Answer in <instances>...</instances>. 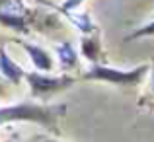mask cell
Instances as JSON below:
<instances>
[{
  "label": "cell",
  "mask_w": 154,
  "mask_h": 142,
  "mask_svg": "<svg viewBox=\"0 0 154 142\" xmlns=\"http://www.w3.org/2000/svg\"><path fill=\"white\" fill-rule=\"evenodd\" d=\"M66 115V105H41L33 101H20L0 107V127L10 123H35L57 131V121Z\"/></svg>",
  "instance_id": "cell-1"
},
{
  "label": "cell",
  "mask_w": 154,
  "mask_h": 142,
  "mask_svg": "<svg viewBox=\"0 0 154 142\" xmlns=\"http://www.w3.org/2000/svg\"><path fill=\"white\" fill-rule=\"evenodd\" d=\"M150 64H140V66L129 68H115V66H103V64H92L82 74V80H92V82H105L113 86H137L146 78Z\"/></svg>",
  "instance_id": "cell-2"
},
{
  "label": "cell",
  "mask_w": 154,
  "mask_h": 142,
  "mask_svg": "<svg viewBox=\"0 0 154 142\" xmlns=\"http://www.w3.org/2000/svg\"><path fill=\"white\" fill-rule=\"evenodd\" d=\"M27 88H29L31 95L37 97V99H47V97L60 94V92H66L70 86L76 84V78L70 74H57V76H49L43 74L39 70L33 72H26L23 76Z\"/></svg>",
  "instance_id": "cell-3"
},
{
  "label": "cell",
  "mask_w": 154,
  "mask_h": 142,
  "mask_svg": "<svg viewBox=\"0 0 154 142\" xmlns=\"http://www.w3.org/2000/svg\"><path fill=\"white\" fill-rule=\"evenodd\" d=\"M0 26L18 33H29L31 10L23 0H0Z\"/></svg>",
  "instance_id": "cell-4"
},
{
  "label": "cell",
  "mask_w": 154,
  "mask_h": 142,
  "mask_svg": "<svg viewBox=\"0 0 154 142\" xmlns=\"http://www.w3.org/2000/svg\"><path fill=\"white\" fill-rule=\"evenodd\" d=\"M86 0H64L63 6L57 8L72 26H76L82 33H92V31L98 29V26L94 23V20L90 18V14H82V12H76Z\"/></svg>",
  "instance_id": "cell-5"
},
{
  "label": "cell",
  "mask_w": 154,
  "mask_h": 142,
  "mask_svg": "<svg viewBox=\"0 0 154 142\" xmlns=\"http://www.w3.org/2000/svg\"><path fill=\"white\" fill-rule=\"evenodd\" d=\"M16 43L27 53L29 60L33 62V66L37 68L39 72H51L53 68H55V60H53L51 53L47 51V49L35 45V43H29V41H22V39H18Z\"/></svg>",
  "instance_id": "cell-6"
},
{
  "label": "cell",
  "mask_w": 154,
  "mask_h": 142,
  "mask_svg": "<svg viewBox=\"0 0 154 142\" xmlns=\"http://www.w3.org/2000/svg\"><path fill=\"white\" fill-rule=\"evenodd\" d=\"M0 74H2L10 84H14V86L22 84L23 76H26V70L8 55V51H6L4 45H0Z\"/></svg>",
  "instance_id": "cell-7"
},
{
  "label": "cell",
  "mask_w": 154,
  "mask_h": 142,
  "mask_svg": "<svg viewBox=\"0 0 154 142\" xmlns=\"http://www.w3.org/2000/svg\"><path fill=\"white\" fill-rule=\"evenodd\" d=\"M102 39H100V29L92 31V33H82V39H80V53L82 56L88 60V62L96 64L102 56Z\"/></svg>",
  "instance_id": "cell-8"
},
{
  "label": "cell",
  "mask_w": 154,
  "mask_h": 142,
  "mask_svg": "<svg viewBox=\"0 0 154 142\" xmlns=\"http://www.w3.org/2000/svg\"><path fill=\"white\" fill-rule=\"evenodd\" d=\"M57 51V59H59V64L63 70H72V68L78 66V53L72 47V43L63 41L55 47Z\"/></svg>",
  "instance_id": "cell-9"
},
{
  "label": "cell",
  "mask_w": 154,
  "mask_h": 142,
  "mask_svg": "<svg viewBox=\"0 0 154 142\" xmlns=\"http://www.w3.org/2000/svg\"><path fill=\"white\" fill-rule=\"evenodd\" d=\"M152 35H154V20L144 23V26H140V27H137V29H133L129 35L123 37V41L129 43V41H137V39H143V37H152Z\"/></svg>",
  "instance_id": "cell-10"
},
{
  "label": "cell",
  "mask_w": 154,
  "mask_h": 142,
  "mask_svg": "<svg viewBox=\"0 0 154 142\" xmlns=\"http://www.w3.org/2000/svg\"><path fill=\"white\" fill-rule=\"evenodd\" d=\"M6 82L8 80L4 78L2 74H0V97H4V95H8V90H6Z\"/></svg>",
  "instance_id": "cell-11"
},
{
  "label": "cell",
  "mask_w": 154,
  "mask_h": 142,
  "mask_svg": "<svg viewBox=\"0 0 154 142\" xmlns=\"http://www.w3.org/2000/svg\"><path fill=\"white\" fill-rule=\"evenodd\" d=\"M150 90H152V94H154V56H152V60H150Z\"/></svg>",
  "instance_id": "cell-12"
},
{
  "label": "cell",
  "mask_w": 154,
  "mask_h": 142,
  "mask_svg": "<svg viewBox=\"0 0 154 142\" xmlns=\"http://www.w3.org/2000/svg\"><path fill=\"white\" fill-rule=\"evenodd\" d=\"M43 142H60V140H43Z\"/></svg>",
  "instance_id": "cell-13"
}]
</instances>
